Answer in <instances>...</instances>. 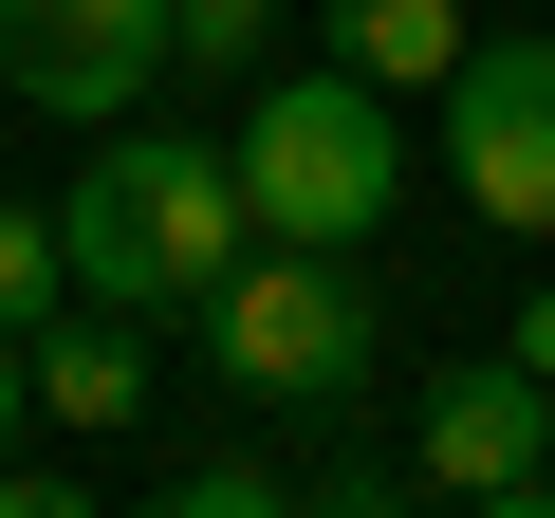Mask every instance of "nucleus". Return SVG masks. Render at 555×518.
I'll return each mask as SVG.
<instances>
[{
  "label": "nucleus",
  "instance_id": "obj_1",
  "mask_svg": "<svg viewBox=\"0 0 555 518\" xmlns=\"http://www.w3.org/2000/svg\"><path fill=\"white\" fill-rule=\"evenodd\" d=\"M56 241H75V297H112V315H204V297L241 279L259 204H241V148H204V130H130V112H112V148L75 167Z\"/></svg>",
  "mask_w": 555,
  "mask_h": 518
},
{
  "label": "nucleus",
  "instance_id": "obj_2",
  "mask_svg": "<svg viewBox=\"0 0 555 518\" xmlns=\"http://www.w3.org/2000/svg\"><path fill=\"white\" fill-rule=\"evenodd\" d=\"M204 352L241 407H352L389 371V315H371V259L352 241H241V279L204 297Z\"/></svg>",
  "mask_w": 555,
  "mask_h": 518
},
{
  "label": "nucleus",
  "instance_id": "obj_3",
  "mask_svg": "<svg viewBox=\"0 0 555 518\" xmlns=\"http://www.w3.org/2000/svg\"><path fill=\"white\" fill-rule=\"evenodd\" d=\"M241 204H259V241H389V204H408L389 93L352 56L334 75H259L241 93Z\"/></svg>",
  "mask_w": 555,
  "mask_h": 518
},
{
  "label": "nucleus",
  "instance_id": "obj_4",
  "mask_svg": "<svg viewBox=\"0 0 555 518\" xmlns=\"http://www.w3.org/2000/svg\"><path fill=\"white\" fill-rule=\"evenodd\" d=\"M537 463H555V389L518 352H463V371H408V481L426 500H481V518H537Z\"/></svg>",
  "mask_w": 555,
  "mask_h": 518
},
{
  "label": "nucleus",
  "instance_id": "obj_5",
  "mask_svg": "<svg viewBox=\"0 0 555 518\" xmlns=\"http://www.w3.org/2000/svg\"><path fill=\"white\" fill-rule=\"evenodd\" d=\"M444 167L500 241H555V38H463L444 75Z\"/></svg>",
  "mask_w": 555,
  "mask_h": 518
},
{
  "label": "nucleus",
  "instance_id": "obj_6",
  "mask_svg": "<svg viewBox=\"0 0 555 518\" xmlns=\"http://www.w3.org/2000/svg\"><path fill=\"white\" fill-rule=\"evenodd\" d=\"M149 75H185L167 0H0V93H20V112H75V130H112Z\"/></svg>",
  "mask_w": 555,
  "mask_h": 518
},
{
  "label": "nucleus",
  "instance_id": "obj_7",
  "mask_svg": "<svg viewBox=\"0 0 555 518\" xmlns=\"http://www.w3.org/2000/svg\"><path fill=\"white\" fill-rule=\"evenodd\" d=\"M20 352H38V426H75V444H130V426H149V352H130V315H112V297L38 315Z\"/></svg>",
  "mask_w": 555,
  "mask_h": 518
},
{
  "label": "nucleus",
  "instance_id": "obj_8",
  "mask_svg": "<svg viewBox=\"0 0 555 518\" xmlns=\"http://www.w3.org/2000/svg\"><path fill=\"white\" fill-rule=\"evenodd\" d=\"M315 38H334L371 93H444V75H463V0H315Z\"/></svg>",
  "mask_w": 555,
  "mask_h": 518
},
{
  "label": "nucleus",
  "instance_id": "obj_9",
  "mask_svg": "<svg viewBox=\"0 0 555 518\" xmlns=\"http://www.w3.org/2000/svg\"><path fill=\"white\" fill-rule=\"evenodd\" d=\"M149 500H167V518H278V500H297V463H278V444H185Z\"/></svg>",
  "mask_w": 555,
  "mask_h": 518
},
{
  "label": "nucleus",
  "instance_id": "obj_10",
  "mask_svg": "<svg viewBox=\"0 0 555 518\" xmlns=\"http://www.w3.org/2000/svg\"><path fill=\"white\" fill-rule=\"evenodd\" d=\"M278 20H297V0H167L185 75H222V93H259V75H278Z\"/></svg>",
  "mask_w": 555,
  "mask_h": 518
},
{
  "label": "nucleus",
  "instance_id": "obj_11",
  "mask_svg": "<svg viewBox=\"0 0 555 518\" xmlns=\"http://www.w3.org/2000/svg\"><path fill=\"white\" fill-rule=\"evenodd\" d=\"M38 315H75V241L56 204H0V334H38Z\"/></svg>",
  "mask_w": 555,
  "mask_h": 518
},
{
  "label": "nucleus",
  "instance_id": "obj_12",
  "mask_svg": "<svg viewBox=\"0 0 555 518\" xmlns=\"http://www.w3.org/2000/svg\"><path fill=\"white\" fill-rule=\"evenodd\" d=\"M20 426H38V352L0 334V444H20Z\"/></svg>",
  "mask_w": 555,
  "mask_h": 518
},
{
  "label": "nucleus",
  "instance_id": "obj_13",
  "mask_svg": "<svg viewBox=\"0 0 555 518\" xmlns=\"http://www.w3.org/2000/svg\"><path fill=\"white\" fill-rule=\"evenodd\" d=\"M518 371H537V389H555V279H537V297H518Z\"/></svg>",
  "mask_w": 555,
  "mask_h": 518
},
{
  "label": "nucleus",
  "instance_id": "obj_14",
  "mask_svg": "<svg viewBox=\"0 0 555 518\" xmlns=\"http://www.w3.org/2000/svg\"><path fill=\"white\" fill-rule=\"evenodd\" d=\"M537 518H555V463H537Z\"/></svg>",
  "mask_w": 555,
  "mask_h": 518
}]
</instances>
